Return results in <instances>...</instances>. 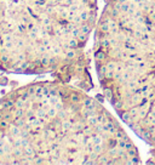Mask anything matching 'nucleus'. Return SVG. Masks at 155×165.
Returning a JSON list of instances; mask_svg holds the SVG:
<instances>
[{
	"label": "nucleus",
	"mask_w": 155,
	"mask_h": 165,
	"mask_svg": "<svg viewBox=\"0 0 155 165\" xmlns=\"http://www.w3.org/2000/svg\"><path fill=\"white\" fill-rule=\"evenodd\" d=\"M137 147L102 103L62 80L0 98V164H139Z\"/></svg>",
	"instance_id": "1"
},
{
	"label": "nucleus",
	"mask_w": 155,
	"mask_h": 165,
	"mask_svg": "<svg viewBox=\"0 0 155 165\" xmlns=\"http://www.w3.org/2000/svg\"><path fill=\"white\" fill-rule=\"evenodd\" d=\"M96 21L97 0H0V70L91 89L85 48Z\"/></svg>",
	"instance_id": "2"
},
{
	"label": "nucleus",
	"mask_w": 155,
	"mask_h": 165,
	"mask_svg": "<svg viewBox=\"0 0 155 165\" xmlns=\"http://www.w3.org/2000/svg\"><path fill=\"white\" fill-rule=\"evenodd\" d=\"M93 60L103 95L155 163V0H104Z\"/></svg>",
	"instance_id": "3"
}]
</instances>
